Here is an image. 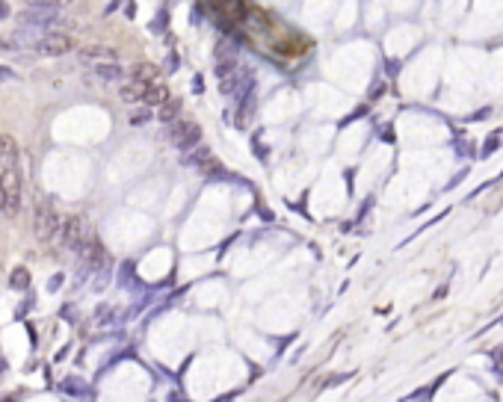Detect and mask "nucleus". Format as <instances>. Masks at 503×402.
Segmentation results:
<instances>
[{
  "label": "nucleus",
  "mask_w": 503,
  "mask_h": 402,
  "mask_svg": "<svg viewBox=\"0 0 503 402\" xmlns=\"http://www.w3.org/2000/svg\"><path fill=\"white\" fill-rule=\"evenodd\" d=\"M18 210H21V174L18 169L0 172V213L15 216Z\"/></svg>",
  "instance_id": "obj_1"
},
{
  "label": "nucleus",
  "mask_w": 503,
  "mask_h": 402,
  "mask_svg": "<svg viewBox=\"0 0 503 402\" xmlns=\"http://www.w3.org/2000/svg\"><path fill=\"white\" fill-rule=\"evenodd\" d=\"M59 228H62V222L57 216V210L50 207V204H39V201H36V210H33V234H36V240H39V243H50L59 234Z\"/></svg>",
  "instance_id": "obj_2"
},
{
  "label": "nucleus",
  "mask_w": 503,
  "mask_h": 402,
  "mask_svg": "<svg viewBox=\"0 0 503 402\" xmlns=\"http://www.w3.org/2000/svg\"><path fill=\"white\" fill-rule=\"evenodd\" d=\"M92 237H89V228H86V222L80 216H66L62 219V228H59V243L62 248H68L74 251V255H80L83 246L89 243Z\"/></svg>",
  "instance_id": "obj_3"
},
{
  "label": "nucleus",
  "mask_w": 503,
  "mask_h": 402,
  "mask_svg": "<svg viewBox=\"0 0 503 402\" xmlns=\"http://www.w3.org/2000/svg\"><path fill=\"white\" fill-rule=\"evenodd\" d=\"M62 15V6L59 3H30V6H24L21 12V21H24V27H48V24H57Z\"/></svg>",
  "instance_id": "obj_4"
},
{
  "label": "nucleus",
  "mask_w": 503,
  "mask_h": 402,
  "mask_svg": "<svg viewBox=\"0 0 503 402\" xmlns=\"http://www.w3.org/2000/svg\"><path fill=\"white\" fill-rule=\"evenodd\" d=\"M169 140H172L175 148H193L201 140V128H198L196 121H190V119H178L169 128Z\"/></svg>",
  "instance_id": "obj_5"
},
{
  "label": "nucleus",
  "mask_w": 503,
  "mask_h": 402,
  "mask_svg": "<svg viewBox=\"0 0 503 402\" xmlns=\"http://www.w3.org/2000/svg\"><path fill=\"white\" fill-rule=\"evenodd\" d=\"M71 47H74L71 36H66V33H48L45 39L36 45V54H42V57H62V54H68Z\"/></svg>",
  "instance_id": "obj_6"
},
{
  "label": "nucleus",
  "mask_w": 503,
  "mask_h": 402,
  "mask_svg": "<svg viewBox=\"0 0 503 402\" xmlns=\"http://www.w3.org/2000/svg\"><path fill=\"white\" fill-rule=\"evenodd\" d=\"M0 169L3 172L18 169V145H15V140H12L9 133L0 136Z\"/></svg>",
  "instance_id": "obj_7"
},
{
  "label": "nucleus",
  "mask_w": 503,
  "mask_h": 402,
  "mask_svg": "<svg viewBox=\"0 0 503 402\" xmlns=\"http://www.w3.org/2000/svg\"><path fill=\"white\" fill-rule=\"evenodd\" d=\"M80 258H83L86 263H89L92 269H101V267H104V263H107V251H104V246H101V243L95 240V237H92V240L83 246Z\"/></svg>",
  "instance_id": "obj_8"
},
{
  "label": "nucleus",
  "mask_w": 503,
  "mask_h": 402,
  "mask_svg": "<svg viewBox=\"0 0 503 402\" xmlns=\"http://www.w3.org/2000/svg\"><path fill=\"white\" fill-rule=\"evenodd\" d=\"M217 77H219V86H222V92H234V83L240 80V68L234 66V62H219L217 66Z\"/></svg>",
  "instance_id": "obj_9"
},
{
  "label": "nucleus",
  "mask_w": 503,
  "mask_h": 402,
  "mask_svg": "<svg viewBox=\"0 0 503 402\" xmlns=\"http://www.w3.org/2000/svg\"><path fill=\"white\" fill-rule=\"evenodd\" d=\"M148 89H151V83H143V80H133V83H124L119 95H122L124 100H145V95H148Z\"/></svg>",
  "instance_id": "obj_10"
},
{
  "label": "nucleus",
  "mask_w": 503,
  "mask_h": 402,
  "mask_svg": "<svg viewBox=\"0 0 503 402\" xmlns=\"http://www.w3.org/2000/svg\"><path fill=\"white\" fill-rule=\"evenodd\" d=\"M9 284H12V290H27L30 287V272L24 267H15L12 275H9Z\"/></svg>",
  "instance_id": "obj_11"
},
{
  "label": "nucleus",
  "mask_w": 503,
  "mask_h": 402,
  "mask_svg": "<svg viewBox=\"0 0 503 402\" xmlns=\"http://www.w3.org/2000/svg\"><path fill=\"white\" fill-rule=\"evenodd\" d=\"M95 74H98L101 80H119L124 71L119 66H110V62H104V66H95Z\"/></svg>",
  "instance_id": "obj_12"
},
{
  "label": "nucleus",
  "mask_w": 503,
  "mask_h": 402,
  "mask_svg": "<svg viewBox=\"0 0 503 402\" xmlns=\"http://www.w3.org/2000/svg\"><path fill=\"white\" fill-rule=\"evenodd\" d=\"M178 110H181V107H178V100H169V104H163V110H160V119H163V121H172V124H175V121H178Z\"/></svg>",
  "instance_id": "obj_13"
},
{
  "label": "nucleus",
  "mask_w": 503,
  "mask_h": 402,
  "mask_svg": "<svg viewBox=\"0 0 503 402\" xmlns=\"http://www.w3.org/2000/svg\"><path fill=\"white\" fill-rule=\"evenodd\" d=\"M148 119H151L148 110H136L133 116H131V124H143V121H148Z\"/></svg>",
  "instance_id": "obj_14"
},
{
  "label": "nucleus",
  "mask_w": 503,
  "mask_h": 402,
  "mask_svg": "<svg viewBox=\"0 0 503 402\" xmlns=\"http://www.w3.org/2000/svg\"><path fill=\"white\" fill-rule=\"evenodd\" d=\"M59 281H62V275H54V278H50V284H48V290H57Z\"/></svg>",
  "instance_id": "obj_15"
},
{
  "label": "nucleus",
  "mask_w": 503,
  "mask_h": 402,
  "mask_svg": "<svg viewBox=\"0 0 503 402\" xmlns=\"http://www.w3.org/2000/svg\"><path fill=\"white\" fill-rule=\"evenodd\" d=\"M6 15H9V6H3V3H0V18H6Z\"/></svg>",
  "instance_id": "obj_16"
}]
</instances>
